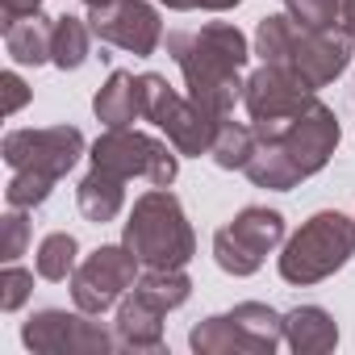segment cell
Returning a JSON list of instances; mask_svg holds the SVG:
<instances>
[{
  "label": "cell",
  "instance_id": "f1b7e54d",
  "mask_svg": "<svg viewBox=\"0 0 355 355\" xmlns=\"http://www.w3.org/2000/svg\"><path fill=\"white\" fill-rule=\"evenodd\" d=\"M167 9H209V13H226L234 5H243V0H163Z\"/></svg>",
  "mask_w": 355,
  "mask_h": 355
},
{
  "label": "cell",
  "instance_id": "4dcf8cb0",
  "mask_svg": "<svg viewBox=\"0 0 355 355\" xmlns=\"http://www.w3.org/2000/svg\"><path fill=\"white\" fill-rule=\"evenodd\" d=\"M84 5H88V9H92V5H105V0H84Z\"/></svg>",
  "mask_w": 355,
  "mask_h": 355
},
{
  "label": "cell",
  "instance_id": "5bb4252c",
  "mask_svg": "<svg viewBox=\"0 0 355 355\" xmlns=\"http://www.w3.org/2000/svg\"><path fill=\"white\" fill-rule=\"evenodd\" d=\"M313 92L284 67L263 63L247 84H243V105L251 113V121H268V117H284L293 109H301Z\"/></svg>",
  "mask_w": 355,
  "mask_h": 355
},
{
  "label": "cell",
  "instance_id": "4316f807",
  "mask_svg": "<svg viewBox=\"0 0 355 355\" xmlns=\"http://www.w3.org/2000/svg\"><path fill=\"white\" fill-rule=\"evenodd\" d=\"M5 113H17L26 101H30V88H26V80L17 76V71H5Z\"/></svg>",
  "mask_w": 355,
  "mask_h": 355
},
{
  "label": "cell",
  "instance_id": "ffe728a7",
  "mask_svg": "<svg viewBox=\"0 0 355 355\" xmlns=\"http://www.w3.org/2000/svg\"><path fill=\"white\" fill-rule=\"evenodd\" d=\"M92 38H96V34H92L88 17H71V13L55 17V34H51V63H55V67H63V71L84 67Z\"/></svg>",
  "mask_w": 355,
  "mask_h": 355
},
{
  "label": "cell",
  "instance_id": "44dd1931",
  "mask_svg": "<svg viewBox=\"0 0 355 355\" xmlns=\"http://www.w3.org/2000/svg\"><path fill=\"white\" fill-rule=\"evenodd\" d=\"M251 150H255V130L222 117L218 138H214V146H209L214 163H218V167H226V171H243V167H247V159H251Z\"/></svg>",
  "mask_w": 355,
  "mask_h": 355
},
{
  "label": "cell",
  "instance_id": "484cf974",
  "mask_svg": "<svg viewBox=\"0 0 355 355\" xmlns=\"http://www.w3.org/2000/svg\"><path fill=\"white\" fill-rule=\"evenodd\" d=\"M0 309H21L26 305V297H30V288H34V272H26V268H17V263H5V276H0Z\"/></svg>",
  "mask_w": 355,
  "mask_h": 355
},
{
  "label": "cell",
  "instance_id": "3957f363",
  "mask_svg": "<svg viewBox=\"0 0 355 355\" xmlns=\"http://www.w3.org/2000/svg\"><path fill=\"white\" fill-rule=\"evenodd\" d=\"M255 55L272 67L293 71L309 92L326 88L330 80H338L351 63V38L343 34H318V30H301L288 13H272L259 21L255 30Z\"/></svg>",
  "mask_w": 355,
  "mask_h": 355
},
{
  "label": "cell",
  "instance_id": "9c48e42d",
  "mask_svg": "<svg viewBox=\"0 0 355 355\" xmlns=\"http://www.w3.org/2000/svg\"><path fill=\"white\" fill-rule=\"evenodd\" d=\"M280 239H284V218L276 209L247 205L230 226H222L214 234V259L230 276H251L263 268L268 251L280 247Z\"/></svg>",
  "mask_w": 355,
  "mask_h": 355
},
{
  "label": "cell",
  "instance_id": "d6986e66",
  "mask_svg": "<svg viewBox=\"0 0 355 355\" xmlns=\"http://www.w3.org/2000/svg\"><path fill=\"white\" fill-rule=\"evenodd\" d=\"M92 109H96V117H101L109 130H121V125H130L134 117H142L138 76H130V71H113V76H109V84L96 92Z\"/></svg>",
  "mask_w": 355,
  "mask_h": 355
},
{
  "label": "cell",
  "instance_id": "4fadbf2b",
  "mask_svg": "<svg viewBox=\"0 0 355 355\" xmlns=\"http://www.w3.org/2000/svg\"><path fill=\"white\" fill-rule=\"evenodd\" d=\"M21 343L30 351L42 355H80V351H109L117 347V338H109L101 330V322H88L84 309L67 313V309H38L26 326H21Z\"/></svg>",
  "mask_w": 355,
  "mask_h": 355
},
{
  "label": "cell",
  "instance_id": "52a82bcc",
  "mask_svg": "<svg viewBox=\"0 0 355 355\" xmlns=\"http://www.w3.org/2000/svg\"><path fill=\"white\" fill-rule=\"evenodd\" d=\"M280 338H284V318L272 305H259V301H243L230 313L205 318L189 334L193 351H201V355H226V351H259V355H272L280 347Z\"/></svg>",
  "mask_w": 355,
  "mask_h": 355
},
{
  "label": "cell",
  "instance_id": "7402d4cb",
  "mask_svg": "<svg viewBox=\"0 0 355 355\" xmlns=\"http://www.w3.org/2000/svg\"><path fill=\"white\" fill-rule=\"evenodd\" d=\"M76 255H80V243L71 239V234H46L42 239V247H38V276L42 280H67L80 263H76Z\"/></svg>",
  "mask_w": 355,
  "mask_h": 355
},
{
  "label": "cell",
  "instance_id": "8992f818",
  "mask_svg": "<svg viewBox=\"0 0 355 355\" xmlns=\"http://www.w3.org/2000/svg\"><path fill=\"white\" fill-rule=\"evenodd\" d=\"M138 96H142V117L155 121L180 155H209L222 117H214L193 96H180L167 84V76H155V71L138 76Z\"/></svg>",
  "mask_w": 355,
  "mask_h": 355
},
{
  "label": "cell",
  "instance_id": "ac0fdd59",
  "mask_svg": "<svg viewBox=\"0 0 355 355\" xmlns=\"http://www.w3.org/2000/svg\"><path fill=\"white\" fill-rule=\"evenodd\" d=\"M51 34H55V21H46L42 13L21 17V21H9L5 26V51L21 67L51 63Z\"/></svg>",
  "mask_w": 355,
  "mask_h": 355
},
{
  "label": "cell",
  "instance_id": "e0dca14e",
  "mask_svg": "<svg viewBox=\"0 0 355 355\" xmlns=\"http://www.w3.org/2000/svg\"><path fill=\"white\" fill-rule=\"evenodd\" d=\"M76 201H80V214L88 222L105 226L125 205V180H121V175H113V171H105V167H92L84 180H80V189H76Z\"/></svg>",
  "mask_w": 355,
  "mask_h": 355
},
{
  "label": "cell",
  "instance_id": "6da1fadb",
  "mask_svg": "<svg viewBox=\"0 0 355 355\" xmlns=\"http://www.w3.org/2000/svg\"><path fill=\"white\" fill-rule=\"evenodd\" d=\"M251 130H255V150L243 171L255 189H276V193H288L305 175L322 171L338 146V117L318 96H309L301 109L284 117L251 121Z\"/></svg>",
  "mask_w": 355,
  "mask_h": 355
},
{
  "label": "cell",
  "instance_id": "8fae6325",
  "mask_svg": "<svg viewBox=\"0 0 355 355\" xmlns=\"http://www.w3.org/2000/svg\"><path fill=\"white\" fill-rule=\"evenodd\" d=\"M84 155V134L76 125H46V130H9L5 134V163L13 171H42L51 180L80 163Z\"/></svg>",
  "mask_w": 355,
  "mask_h": 355
},
{
  "label": "cell",
  "instance_id": "7c38bea8",
  "mask_svg": "<svg viewBox=\"0 0 355 355\" xmlns=\"http://www.w3.org/2000/svg\"><path fill=\"white\" fill-rule=\"evenodd\" d=\"M88 26L101 42L109 46H121L138 59L155 55L159 42H163V21H159V9L146 5V0H105V5H92L88 9Z\"/></svg>",
  "mask_w": 355,
  "mask_h": 355
},
{
  "label": "cell",
  "instance_id": "603a6c76",
  "mask_svg": "<svg viewBox=\"0 0 355 355\" xmlns=\"http://www.w3.org/2000/svg\"><path fill=\"white\" fill-rule=\"evenodd\" d=\"M51 189H55V180L42 175V171H13V180L5 189V201H9V209H38L51 197Z\"/></svg>",
  "mask_w": 355,
  "mask_h": 355
},
{
  "label": "cell",
  "instance_id": "cb8c5ba5",
  "mask_svg": "<svg viewBox=\"0 0 355 355\" xmlns=\"http://www.w3.org/2000/svg\"><path fill=\"white\" fill-rule=\"evenodd\" d=\"M284 9L301 30H318V34L338 30V0H284Z\"/></svg>",
  "mask_w": 355,
  "mask_h": 355
},
{
  "label": "cell",
  "instance_id": "5b68a950",
  "mask_svg": "<svg viewBox=\"0 0 355 355\" xmlns=\"http://www.w3.org/2000/svg\"><path fill=\"white\" fill-rule=\"evenodd\" d=\"M355 255V222L326 209L313 214L284 247L280 255V276L288 284H318L330 272H338Z\"/></svg>",
  "mask_w": 355,
  "mask_h": 355
},
{
  "label": "cell",
  "instance_id": "277c9868",
  "mask_svg": "<svg viewBox=\"0 0 355 355\" xmlns=\"http://www.w3.org/2000/svg\"><path fill=\"white\" fill-rule=\"evenodd\" d=\"M121 243L138 255L142 268H184L197 251L193 226L167 189H150L134 201Z\"/></svg>",
  "mask_w": 355,
  "mask_h": 355
},
{
  "label": "cell",
  "instance_id": "30bf717a",
  "mask_svg": "<svg viewBox=\"0 0 355 355\" xmlns=\"http://www.w3.org/2000/svg\"><path fill=\"white\" fill-rule=\"evenodd\" d=\"M138 284V255L121 243V247H96L76 272H71V297L76 309L84 313H105L121 301V293H130Z\"/></svg>",
  "mask_w": 355,
  "mask_h": 355
},
{
  "label": "cell",
  "instance_id": "f546056e",
  "mask_svg": "<svg viewBox=\"0 0 355 355\" xmlns=\"http://www.w3.org/2000/svg\"><path fill=\"white\" fill-rule=\"evenodd\" d=\"M338 34L355 42V0H338Z\"/></svg>",
  "mask_w": 355,
  "mask_h": 355
},
{
  "label": "cell",
  "instance_id": "2e32d148",
  "mask_svg": "<svg viewBox=\"0 0 355 355\" xmlns=\"http://www.w3.org/2000/svg\"><path fill=\"white\" fill-rule=\"evenodd\" d=\"M284 343L297 355H322L338 343V326L322 305H297L293 313H284Z\"/></svg>",
  "mask_w": 355,
  "mask_h": 355
},
{
  "label": "cell",
  "instance_id": "83f0119b",
  "mask_svg": "<svg viewBox=\"0 0 355 355\" xmlns=\"http://www.w3.org/2000/svg\"><path fill=\"white\" fill-rule=\"evenodd\" d=\"M0 9H5V21H0V26H9V21L34 17V13L42 9V0H0Z\"/></svg>",
  "mask_w": 355,
  "mask_h": 355
},
{
  "label": "cell",
  "instance_id": "d4e9b609",
  "mask_svg": "<svg viewBox=\"0 0 355 355\" xmlns=\"http://www.w3.org/2000/svg\"><path fill=\"white\" fill-rule=\"evenodd\" d=\"M26 243H30L26 209H9L5 222H0V255H5V263H17V255H26Z\"/></svg>",
  "mask_w": 355,
  "mask_h": 355
},
{
  "label": "cell",
  "instance_id": "7a4b0ae2",
  "mask_svg": "<svg viewBox=\"0 0 355 355\" xmlns=\"http://www.w3.org/2000/svg\"><path fill=\"white\" fill-rule=\"evenodd\" d=\"M167 55L184 71V88L197 105H205L214 117H226L234 109V101L243 96V67L251 59L239 26L209 21L201 30H171Z\"/></svg>",
  "mask_w": 355,
  "mask_h": 355
},
{
  "label": "cell",
  "instance_id": "ba28073f",
  "mask_svg": "<svg viewBox=\"0 0 355 355\" xmlns=\"http://www.w3.org/2000/svg\"><path fill=\"white\" fill-rule=\"evenodd\" d=\"M92 167H105V171L121 175V180L142 175L155 189H167L175 180V171H180V159L167 150V142L121 125V130H105L92 142Z\"/></svg>",
  "mask_w": 355,
  "mask_h": 355
},
{
  "label": "cell",
  "instance_id": "9a60e30c",
  "mask_svg": "<svg viewBox=\"0 0 355 355\" xmlns=\"http://www.w3.org/2000/svg\"><path fill=\"white\" fill-rule=\"evenodd\" d=\"M167 309H159L155 301H146L138 288H130V297L117 305V347H134V351H155L163 343V318Z\"/></svg>",
  "mask_w": 355,
  "mask_h": 355
}]
</instances>
